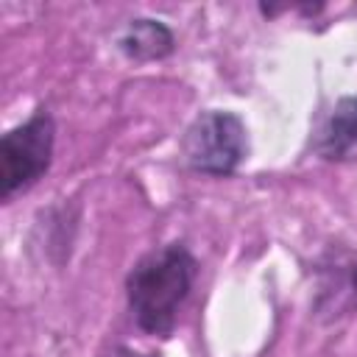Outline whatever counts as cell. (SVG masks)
I'll list each match as a JSON object with an SVG mask.
<instances>
[{"label": "cell", "mask_w": 357, "mask_h": 357, "mask_svg": "<svg viewBox=\"0 0 357 357\" xmlns=\"http://www.w3.org/2000/svg\"><path fill=\"white\" fill-rule=\"evenodd\" d=\"M315 151L324 159H346L357 151V98H340L318 128Z\"/></svg>", "instance_id": "cell-4"}, {"label": "cell", "mask_w": 357, "mask_h": 357, "mask_svg": "<svg viewBox=\"0 0 357 357\" xmlns=\"http://www.w3.org/2000/svg\"><path fill=\"white\" fill-rule=\"evenodd\" d=\"M195 273L198 262L181 243H170L145 254L126 282L128 310L137 326L151 335H170L178 310L192 290Z\"/></svg>", "instance_id": "cell-1"}, {"label": "cell", "mask_w": 357, "mask_h": 357, "mask_svg": "<svg viewBox=\"0 0 357 357\" xmlns=\"http://www.w3.org/2000/svg\"><path fill=\"white\" fill-rule=\"evenodd\" d=\"M109 357H148V354H137V351H131V349H117V351H112Z\"/></svg>", "instance_id": "cell-6"}, {"label": "cell", "mask_w": 357, "mask_h": 357, "mask_svg": "<svg viewBox=\"0 0 357 357\" xmlns=\"http://www.w3.org/2000/svg\"><path fill=\"white\" fill-rule=\"evenodd\" d=\"M248 137L245 126L231 112H204L198 114L181 139V156L195 173L229 176L245 159Z\"/></svg>", "instance_id": "cell-2"}, {"label": "cell", "mask_w": 357, "mask_h": 357, "mask_svg": "<svg viewBox=\"0 0 357 357\" xmlns=\"http://www.w3.org/2000/svg\"><path fill=\"white\" fill-rule=\"evenodd\" d=\"M53 139H56V126L45 109H39L22 126L3 134L0 139V195L3 198H11L17 190L31 187L50 167Z\"/></svg>", "instance_id": "cell-3"}, {"label": "cell", "mask_w": 357, "mask_h": 357, "mask_svg": "<svg viewBox=\"0 0 357 357\" xmlns=\"http://www.w3.org/2000/svg\"><path fill=\"white\" fill-rule=\"evenodd\" d=\"M117 47L134 61H151V59H162L173 50V33L167 25H162L156 20H131L120 31Z\"/></svg>", "instance_id": "cell-5"}]
</instances>
